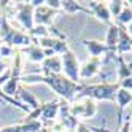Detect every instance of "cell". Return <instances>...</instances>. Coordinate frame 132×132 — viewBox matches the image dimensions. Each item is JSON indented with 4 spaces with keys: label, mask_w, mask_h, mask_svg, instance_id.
Listing matches in <instances>:
<instances>
[{
    "label": "cell",
    "mask_w": 132,
    "mask_h": 132,
    "mask_svg": "<svg viewBox=\"0 0 132 132\" xmlns=\"http://www.w3.org/2000/svg\"><path fill=\"white\" fill-rule=\"evenodd\" d=\"M21 81L24 84H32V83H45L59 96L67 100V102H73V99L81 92L84 83H73L70 81L65 75H57V73H45V75H37V73H30V75H22Z\"/></svg>",
    "instance_id": "6da1fadb"
},
{
    "label": "cell",
    "mask_w": 132,
    "mask_h": 132,
    "mask_svg": "<svg viewBox=\"0 0 132 132\" xmlns=\"http://www.w3.org/2000/svg\"><path fill=\"white\" fill-rule=\"evenodd\" d=\"M0 40H2L3 45H8L10 48H27L34 43V38L26 34L22 30H18L10 24L8 18L3 14V19H2V24H0Z\"/></svg>",
    "instance_id": "7a4b0ae2"
},
{
    "label": "cell",
    "mask_w": 132,
    "mask_h": 132,
    "mask_svg": "<svg viewBox=\"0 0 132 132\" xmlns=\"http://www.w3.org/2000/svg\"><path fill=\"white\" fill-rule=\"evenodd\" d=\"M119 89V83H108L103 81L100 84H84L81 92L77 96V99H97V100H116V92Z\"/></svg>",
    "instance_id": "3957f363"
},
{
    "label": "cell",
    "mask_w": 132,
    "mask_h": 132,
    "mask_svg": "<svg viewBox=\"0 0 132 132\" xmlns=\"http://www.w3.org/2000/svg\"><path fill=\"white\" fill-rule=\"evenodd\" d=\"M69 111L73 118H83V119H91L96 116L97 113V103L94 102V99L84 97L80 102H73L72 105H69Z\"/></svg>",
    "instance_id": "277c9868"
},
{
    "label": "cell",
    "mask_w": 132,
    "mask_h": 132,
    "mask_svg": "<svg viewBox=\"0 0 132 132\" xmlns=\"http://www.w3.org/2000/svg\"><path fill=\"white\" fill-rule=\"evenodd\" d=\"M61 59H62V70L65 73V77L73 83H80V62L77 59V56L69 50L67 53H64L61 56Z\"/></svg>",
    "instance_id": "5b68a950"
},
{
    "label": "cell",
    "mask_w": 132,
    "mask_h": 132,
    "mask_svg": "<svg viewBox=\"0 0 132 132\" xmlns=\"http://www.w3.org/2000/svg\"><path fill=\"white\" fill-rule=\"evenodd\" d=\"M14 8H16V18L21 22V26L24 29H27V32L32 30L35 27V24H34V10L35 8L29 2H14Z\"/></svg>",
    "instance_id": "8992f818"
},
{
    "label": "cell",
    "mask_w": 132,
    "mask_h": 132,
    "mask_svg": "<svg viewBox=\"0 0 132 132\" xmlns=\"http://www.w3.org/2000/svg\"><path fill=\"white\" fill-rule=\"evenodd\" d=\"M57 13L59 11L51 10L46 3H43V5L37 6L35 10H34V24L35 26L50 27V26H53V21H54V18H56V14H57Z\"/></svg>",
    "instance_id": "52a82bcc"
},
{
    "label": "cell",
    "mask_w": 132,
    "mask_h": 132,
    "mask_svg": "<svg viewBox=\"0 0 132 132\" xmlns=\"http://www.w3.org/2000/svg\"><path fill=\"white\" fill-rule=\"evenodd\" d=\"M83 45L88 48L91 57H103L105 56V61L108 59H115V53L111 50L107 48L105 43H100V42H96V40H83Z\"/></svg>",
    "instance_id": "ba28073f"
},
{
    "label": "cell",
    "mask_w": 132,
    "mask_h": 132,
    "mask_svg": "<svg viewBox=\"0 0 132 132\" xmlns=\"http://www.w3.org/2000/svg\"><path fill=\"white\" fill-rule=\"evenodd\" d=\"M34 43H37L42 48H48L51 51H54V54H64L67 53L70 48H69V43L65 40H59V38H54V37H48V38H40V40H35L34 38Z\"/></svg>",
    "instance_id": "9c48e42d"
},
{
    "label": "cell",
    "mask_w": 132,
    "mask_h": 132,
    "mask_svg": "<svg viewBox=\"0 0 132 132\" xmlns=\"http://www.w3.org/2000/svg\"><path fill=\"white\" fill-rule=\"evenodd\" d=\"M102 59L100 57H89L80 67V83H83L84 80H88L91 77H94L96 73L100 72V65H102Z\"/></svg>",
    "instance_id": "30bf717a"
},
{
    "label": "cell",
    "mask_w": 132,
    "mask_h": 132,
    "mask_svg": "<svg viewBox=\"0 0 132 132\" xmlns=\"http://www.w3.org/2000/svg\"><path fill=\"white\" fill-rule=\"evenodd\" d=\"M16 97H18V100H19L21 103L24 102V103H26V107H29V108H30V111H34V110H37V108H40V107H42L40 100L37 99L30 91H27V89L22 86V84H19V88H18Z\"/></svg>",
    "instance_id": "8fae6325"
},
{
    "label": "cell",
    "mask_w": 132,
    "mask_h": 132,
    "mask_svg": "<svg viewBox=\"0 0 132 132\" xmlns=\"http://www.w3.org/2000/svg\"><path fill=\"white\" fill-rule=\"evenodd\" d=\"M89 10L92 11L94 16H97V19H100L105 24H111V14L108 11L107 2H89Z\"/></svg>",
    "instance_id": "7c38bea8"
},
{
    "label": "cell",
    "mask_w": 132,
    "mask_h": 132,
    "mask_svg": "<svg viewBox=\"0 0 132 132\" xmlns=\"http://www.w3.org/2000/svg\"><path fill=\"white\" fill-rule=\"evenodd\" d=\"M59 107L61 102L59 100H53V102H46L45 105H42V115H40V121L43 122H51L54 121V118L59 113Z\"/></svg>",
    "instance_id": "4fadbf2b"
},
{
    "label": "cell",
    "mask_w": 132,
    "mask_h": 132,
    "mask_svg": "<svg viewBox=\"0 0 132 132\" xmlns=\"http://www.w3.org/2000/svg\"><path fill=\"white\" fill-rule=\"evenodd\" d=\"M116 102H118V121H119V124H121V121H122V111H124V108L132 102V92L119 88L118 92H116Z\"/></svg>",
    "instance_id": "5bb4252c"
},
{
    "label": "cell",
    "mask_w": 132,
    "mask_h": 132,
    "mask_svg": "<svg viewBox=\"0 0 132 132\" xmlns=\"http://www.w3.org/2000/svg\"><path fill=\"white\" fill-rule=\"evenodd\" d=\"M42 70L45 73H61L62 70V59L61 56H51V57H46L42 62Z\"/></svg>",
    "instance_id": "9a60e30c"
},
{
    "label": "cell",
    "mask_w": 132,
    "mask_h": 132,
    "mask_svg": "<svg viewBox=\"0 0 132 132\" xmlns=\"http://www.w3.org/2000/svg\"><path fill=\"white\" fill-rule=\"evenodd\" d=\"M21 53L22 54H27L29 61H32V62H43L46 59L45 50L42 48V46H38L37 43H32L30 46H27V48H22Z\"/></svg>",
    "instance_id": "2e32d148"
},
{
    "label": "cell",
    "mask_w": 132,
    "mask_h": 132,
    "mask_svg": "<svg viewBox=\"0 0 132 132\" xmlns=\"http://www.w3.org/2000/svg\"><path fill=\"white\" fill-rule=\"evenodd\" d=\"M118 40H119V29H118V24L111 22V24L108 26V32H107V40H105V45H107V48H108V50H111L113 53H116Z\"/></svg>",
    "instance_id": "e0dca14e"
},
{
    "label": "cell",
    "mask_w": 132,
    "mask_h": 132,
    "mask_svg": "<svg viewBox=\"0 0 132 132\" xmlns=\"http://www.w3.org/2000/svg\"><path fill=\"white\" fill-rule=\"evenodd\" d=\"M62 10L65 11V13H69V14H72V13H86V14H92V11L89 10V8H86V6H83V5H80L78 2H73V0H62Z\"/></svg>",
    "instance_id": "ac0fdd59"
},
{
    "label": "cell",
    "mask_w": 132,
    "mask_h": 132,
    "mask_svg": "<svg viewBox=\"0 0 132 132\" xmlns=\"http://www.w3.org/2000/svg\"><path fill=\"white\" fill-rule=\"evenodd\" d=\"M116 59H118V64H119V67H118V81H122V80L132 77V62L126 64L122 56H116Z\"/></svg>",
    "instance_id": "d6986e66"
},
{
    "label": "cell",
    "mask_w": 132,
    "mask_h": 132,
    "mask_svg": "<svg viewBox=\"0 0 132 132\" xmlns=\"http://www.w3.org/2000/svg\"><path fill=\"white\" fill-rule=\"evenodd\" d=\"M132 22V6L124 2V6L119 13L118 18H115V24H119V26H129Z\"/></svg>",
    "instance_id": "ffe728a7"
},
{
    "label": "cell",
    "mask_w": 132,
    "mask_h": 132,
    "mask_svg": "<svg viewBox=\"0 0 132 132\" xmlns=\"http://www.w3.org/2000/svg\"><path fill=\"white\" fill-rule=\"evenodd\" d=\"M108 5V11L111 14V18H118L122 6H124V2H121V0H115V2H107Z\"/></svg>",
    "instance_id": "44dd1931"
},
{
    "label": "cell",
    "mask_w": 132,
    "mask_h": 132,
    "mask_svg": "<svg viewBox=\"0 0 132 132\" xmlns=\"http://www.w3.org/2000/svg\"><path fill=\"white\" fill-rule=\"evenodd\" d=\"M0 132H22V124H11V126H6V127H2Z\"/></svg>",
    "instance_id": "7402d4cb"
},
{
    "label": "cell",
    "mask_w": 132,
    "mask_h": 132,
    "mask_svg": "<svg viewBox=\"0 0 132 132\" xmlns=\"http://www.w3.org/2000/svg\"><path fill=\"white\" fill-rule=\"evenodd\" d=\"M11 54H14V50L10 48L8 45L2 43V46H0V56H2V57H8V56H11Z\"/></svg>",
    "instance_id": "603a6c76"
},
{
    "label": "cell",
    "mask_w": 132,
    "mask_h": 132,
    "mask_svg": "<svg viewBox=\"0 0 132 132\" xmlns=\"http://www.w3.org/2000/svg\"><path fill=\"white\" fill-rule=\"evenodd\" d=\"M118 83H119V88L126 89V91H132V77L122 80V81H118Z\"/></svg>",
    "instance_id": "cb8c5ba5"
},
{
    "label": "cell",
    "mask_w": 132,
    "mask_h": 132,
    "mask_svg": "<svg viewBox=\"0 0 132 132\" xmlns=\"http://www.w3.org/2000/svg\"><path fill=\"white\" fill-rule=\"evenodd\" d=\"M77 132H94V130H92V127H88V126L81 124V122H78V126H77Z\"/></svg>",
    "instance_id": "d4e9b609"
},
{
    "label": "cell",
    "mask_w": 132,
    "mask_h": 132,
    "mask_svg": "<svg viewBox=\"0 0 132 132\" xmlns=\"http://www.w3.org/2000/svg\"><path fill=\"white\" fill-rule=\"evenodd\" d=\"M8 69H10V67H8V64H6V62H3V61H0V75H3Z\"/></svg>",
    "instance_id": "484cf974"
},
{
    "label": "cell",
    "mask_w": 132,
    "mask_h": 132,
    "mask_svg": "<svg viewBox=\"0 0 132 132\" xmlns=\"http://www.w3.org/2000/svg\"><path fill=\"white\" fill-rule=\"evenodd\" d=\"M38 132H54V130H53V129H50V127H45V126H43Z\"/></svg>",
    "instance_id": "4316f807"
},
{
    "label": "cell",
    "mask_w": 132,
    "mask_h": 132,
    "mask_svg": "<svg viewBox=\"0 0 132 132\" xmlns=\"http://www.w3.org/2000/svg\"><path fill=\"white\" fill-rule=\"evenodd\" d=\"M92 130H94V132H108V129H105V127H102V129H96V127H92Z\"/></svg>",
    "instance_id": "83f0119b"
},
{
    "label": "cell",
    "mask_w": 132,
    "mask_h": 132,
    "mask_svg": "<svg viewBox=\"0 0 132 132\" xmlns=\"http://www.w3.org/2000/svg\"><path fill=\"white\" fill-rule=\"evenodd\" d=\"M129 132H132V122H130V127H129Z\"/></svg>",
    "instance_id": "f1b7e54d"
},
{
    "label": "cell",
    "mask_w": 132,
    "mask_h": 132,
    "mask_svg": "<svg viewBox=\"0 0 132 132\" xmlns=\"http://www.w3.org/2000/svg\"><path fill=\"white\" fill-rule=\"evenodd\" d=\"M127 3H129V5H130V6H132V0H129V2H127Z\"/></svg>",
    "instance_id": "f546056e"
},
{
    "label": "cell",
    "mask_w": 132,
    "mask_h": 132,
    "mask_svg": "<svg viewBox=\"0 0 132 132\" xmlns=\"http://www.w3.org/2000/svg\"><path fill=\"white\" fill-rule=\"evenodd\" d=\"M0 46H2V40H0Z\"/></svg>",
    "instance_id": "4dcf8cb0"
},
{
    "label": "cell",
    "mask_w": 132,
    "mask_h": 132,
    "mask_svg": "<svg viewBox=\"0 0 132 132\" xmlns=\"http://www.w3.org/2000/svg\"><path fill=\"white\" fill-rule=\"evenodd\" d=\"M130 42H132V37H130Z\"/></svg>",
    "instance_id": "1f68e13d"
},
{
    "label": "cell",
    "mask_w": 132,
    "mask_h": 132,
    "mask_svg": "<svg viewBox=\"0 0 132 132\" xmlns=\"http://www.w3.org/2000/svg\"><path fill=\"white\" fill-rule=\"evenodd\" d=\"M130 118H132V116H130Z\"/></svg>",
    "instance_id": "d6a6232c"
}]
</instances>
